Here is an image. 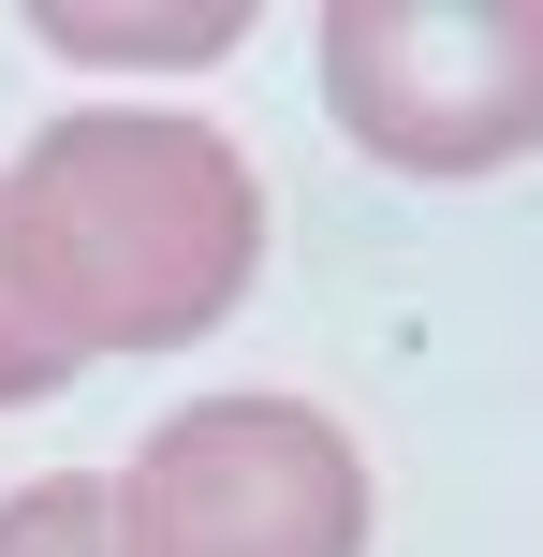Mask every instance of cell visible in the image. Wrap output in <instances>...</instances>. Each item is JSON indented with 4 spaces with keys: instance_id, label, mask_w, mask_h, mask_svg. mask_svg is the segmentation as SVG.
Here are the masks:
<instances>
[{
    "instance_id": "6",
    "label": "cell",
    "mask_w": 543,
    "mask_h": 557,
    "mask_svg": "<svg viewBox=\"0 0 543 557\" xmlns=\"http://www.w3.org/2000/svg\"><path fill=\"white\" fill-rule=\"evenodd\" d=\"M59 382H74V352H59V323L29 308V278H15V235H0V411H45Z\"/></svg>"
},
{
    "instance_id": "3",
    "label": "cell",
    "mask_w": 543,
    "mask_h": 557,
    "mask_svg": "<svg viewBox=\"0 0 543 557\" xmlns=\"http://www.w3.org/2000/svg\"><path fill=\"white\" fill-rule=\"evenodd\" d=\"M147 557H368V455L309 396H192L118 470Z\"/></svg>"
},
{
    "instance_id": "1",
    "label": "cell",
    "mask_w": 543,
    "mask_h": 557,
    "mask_svg": "<svg viewBox=\"0 0 543 557\" xmlns=\"http://www.w3.org/2000/svg\"><path fill=\"white\" fill-rule=\"evenodd\" d=\"M29 308L59 352H176L206 337L264 264V176L206 117H45L29 162L0 176Z\"/></svg>"
},
{
    "instance_id": "2",
    "label": "cell",
    "mask_w": 543,
    "mask_h": 557,
    "mask_svg": "<svg viewBox=\"0 0 543 557\" xmlns=\"http://www.w3.org/2000/svg\"><path fill=\"white\" fill-rule=\"evenodd\" d=\"M323 117L397 176H499L543 147V0H338Z\"/></svg>"
},
{
    "instance_id": "4",
    "label": "cell",
    "mask_w": 543,
    "mask_h": 557,
    "mask_svg": "<svg viewBox=\"0 0 543 557\" xmlns=\"http://www.w3.org/2000/svg\"><path fill=\"white\" fill-rule=\"evenodd\" d=\"M0 557H147V529L103 470H45L0 499Z\"/></svg>"
},
{
    "instance_id": "5",
    "label": "cell",
    "mask_w": 543,
    "mask_h": 557,
    "mask_svg": "<svg viewBox=\"0 0 543 557\" xmlns=\"http://www.w3.org/2000/svg\"><path fill=\"white\" fill-rule=\"evenodd\" d=\"M45 29L59 59H221L235 29H250V0H192V15H88V0H45Z\"/></svg>"
}]
</instances>
